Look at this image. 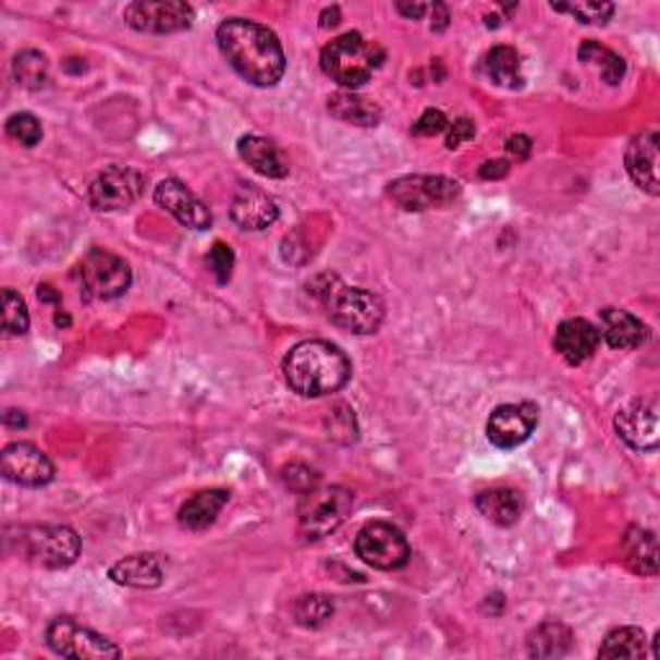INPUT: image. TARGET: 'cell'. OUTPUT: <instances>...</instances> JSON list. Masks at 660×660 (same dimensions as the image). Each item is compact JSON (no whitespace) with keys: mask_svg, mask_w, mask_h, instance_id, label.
<instances>
[{"mask_svg":"<svg viewBox=\"0 0 660 660\" xmlns=\"http://www.w3.org/2000/svg\"><path fill=\"white\" fill-rule=\"evenodd\" d=\"M217 45L230 68L250 86L271 88L284 78L286 58L282 41L269 26L248 19H228L217 26Z\"/></svg>","mask_w":660,"mask_h":660,"instance_id":"1","label":"cell"},{"mask_svg":"<svg viewBox=\"0 0 660 660\" xmlns=\"http://www.w3.org/2000/svg\"><path fill=\"white\" fill-rule=\"evenodd\" d=\"M286 384L302 398H326L351 379V362L328 341H302L284 356Z\"/></svg>","mask_w":660,"mask_h":660,"instance_id":"2","label":"cell"},{"mask_svg":"<svg viewBox=\"0 0 660 660\" xmlns=\"http://www.w3.org/2000/svg\"><path fill=\"white\" fill-rule=\"evenodd\" d=\"M318 297L328 318L354 335L377 333L384 320V305L377 294L362 290V286L343 284L339 277H322Z\"/></svg>","mask_w":660,"mask_h":660,"instance_id":"3","label":"cell"},{"mask_svg":"<svg viewBox=\"0 0 660 660\" xmlns=\"http://www.w3.org/2000/svg\"><path fill=\"white\" fill-rule=\"evenodd\" d=\"M384 49L377 41L364 39L362 34L349 32L343 37L333 39L322 47L320 68L326 70L328 78H333L339 86L354 90L371 81V75L382 68Z\"/></svg>","mask_w":660,"mask_h":660,"instance_id":"4","label":"cell"},{"mask_svg":"<svg viewBox=\"0 0 660 660\" xmlns=\"http://www.w3.org/2000/svg\"><path fill=\"white\" fill-rule=\"evenodd\" d=\"M19 545L21 558L41 567H70L81 554V537L70 526H24L19 537H9Z\"/></svg>","mask_w":660,"mask_h":660,"instance_id":"5","label":"cell"},{"mask_svg":"<svg viewBox=\"0 0 660 660\" xmlns=\"http://www.w3.org/2000/svg\"><path fill=\"white\" fill-rule=\"evenodd\" d=\"M351 505H354V496L341 486L310 490V493L302 496L300 503V535L305 539L333 535L349 518Z\"/></svg>","mask_w":660,"mask_h":660,"instance_id":"6","label":"cell"},{"mask_svg":"<svg viewBox=\"0 0 660 660\" xmlns=\"http://www.w3.org/2000/svg\"><path fill=\"white\" fill-rule=\"evenodd\" d=\"M78 282L88 300H117L130 290L132 271L117 253L94 248L78 264Z\"/></svg>","mask_w":660,"mask_h":660,"instance_id":"7","label":"cell"},{"mask_svg":"<svg viewBox=\"0 0 660 660\" xmlns=\"http://www.w3.org/2000/svg\"><path fill=\"white\" fill-rule=\"evenodd\" d=\"M390 199L405 212H426V209L449 207L460 199V181L447 175H403L388 186Z\"/></svg>","mask_w":660,"mask_h":660,"instance_id":"8","label":"cell"},{"mask_svg":"<svg viewBox=\"0 0 660 660\" xmlns=\"http://www.w3.org/2000/svg\"><path fill=\"white\" fill-rule=\"evenodd\" d=\"M47 645L62 658L73 660H107L122 658V648L109 640V637L98 635V632L83 627L70 616L52 620L47 627Z\"/></svg>","mask_w":660,"mask_h":660,"instance_id":"9","label":"cell"},{"mask_svg":"<svg viewBox=\"0 0 660 660\" xmlns=\"http://www.w3.org/2000/svg\"><path fill=\"white\" fill-rule=\"evenodd\" d=\"M356 554L377 571H400L408 565L411 545L398 526L388 522L364 524L356 535Z\"/></svg>","mask_w":660,"mask_h":660,"instance_id":"10","label":"cell"},{"mask_svg":"<svg viewBox=\"0 0 660 660\" xmlns=\"http://www.w3.org/2000/svg\"><path fill=\"white\" fill-rule=\"evenodd\" d=\"M145 188V175L126 166H111L90 181L88 201L98 212H119L135 205Z\"/></svg>","mask_w":660,"mask_h":660,"instance_id":"11","label":"cell"},{"mask_svg":"<svg viewBox=\"0 0 660 660\" xmlns=\"http://www.w3.org/2000/svg\"><path fill=\"white\" fill-rule=\"evenodd\" d=\"M124 21L135 32L175 34L192 26L194 9L181 0H137L124 9Z\"/></svg>","mask_w":660,"mask_h":660,"instance_id":"12","label":"cell"},{"mask_svg":"<svg viewBox=\"0 0 660 660\" xmlns=\"http://www.w3.org/2000/svg\"><path fill=\"white\" fill-rule=\"evenodd\" d=\"M0 467H3L5 480L21 488H41L54 477V465L49 456L29 441H13L5 447Z\"/></svg>","mask_w":660,"mask_h":660,"instance_id":"13","label":"cell"},{"mask_svg":"<svg viewBox=\"0 0 660 660\" xmlns=\"http://www.w3.org/2000/svg\"><path fill=\"white\" fill-rule=\"evenodd\" d=\"M614 428L620 439L635 452H656L660 441V420L656 400L640 398L616 413Z\"/></svg>","mask_w":660,"mask_h":660,"instance_id":"14","label":"cell"},{"mask_svg":"<svg viewBox=\"0 0 660 660\" xmlns=\"http://www.w3.org/2000/svg\"><path fill=\"white\" fill-rule=\"evenodd\" d=\"M539 408L535 403H505L490 413L488 441L498 449H516L535 433Z\"/></svg>","mask_w":660,"mask_h":660,"instance_id":"15","label":"cell"},{"mask_svg":"<svg viewBox=\"0 0 660 660\" xmlns=\"http://www.w3.org/2000/svg\"><path fill=\"white\" fill-rule=\"evenodd\" d=\"M156 205L163 207L188 230H207L212 224V212L205 201L196 196L179 179H166L156 186Z\"/></svg>","mask_w":660,"mask_h":660,"instance_id":"16","label":"cell"},{"mask_svg":"<svg viewBox=\"0 0 660 660\" xmlns=\"http://www.w3.org/2000/svg\"><path fill=\"white\" fill-rule=\"evenodd\" d=\"M230 217H233V222L241 230H253V233H258V230L271 228V224L279 220V207L277 201H273V196L266 194L264 188L243 184L233 196Z\"/></svg>","mask_w":660,"mask_h":660,"instance_id":"17","label":"cell"},{"mask_svg":"<svg viewBox=\"0 0 660 660\" xmlns=\"http://www.w3.org/2000/svg\"><path fill=\"white\" fill-rule=\"evenodd\" d=\"M624 166H627L630 179L635 181L643 192L650 196L660 194L658 184V132L643 130L640 135L630 139L627 152H624Z\"/></svg>","mask_w":660,"mask_h":660,"instance_id":"18","label":"cell"},{"mask_svg":"<svg viewBox=\"0 0 660 660\" xmlns=\"http://www.w3.org/2000/svg\"><path fill=\"white\" fill-rule=\"evenodd\" d=\"M599 328L586 318H567L560 322L558 333H554V351H558L567 364H573V367L591 359L596 351H599Z\"/></svg>","mask_w":660,"mask_h":660,"instance_id":"19","label":"cell"},{"mask_svg":"<svg viewBox=\"0 0 660 660\" xmlns=\"http://www.w3.org/2000/svg\"><path fill=\"white\" fill-rule=\"evenodd\" d=\"M599 333L603 335V341H607L609 346L620 351L637 349L648 341V328H645V322L627 310H616V307L601 310Z\"/></svg>","mask_w":660,"mask_h":660,"instance_id":"20","label":"cell"},{"mask_svg":"<svg viewBox=\"0 0 660 660\" xmlns=\"http://www.w3.org/2000/svg\"><path fill=\"white\" fill-rule=\"evenodd\" d=\"M109 578L130 588H158L163 583V563L158 554H130L111 565Z\"/></svg>","mask_w":660,"mask_h":660,"instance_id":"21","label":"cell"},{"mask_svg":"<svg viewBox=\"0 0 660 660\" xmlns=\"http://www.w3.org/2000/svg\"><path fill=\"white\" fill-rule=\"evenodd\" d=\"M237 152H241V158L253 168V171L266 175V179H284V175L290 173V166H286L279 147L269 143L266 137L258 135L241 137L237 139Z\"/></svg>","mask_w":660,"mask_h":660,"instance_id":"22","label":"cell"},{"mask_svg":"<svg viewBox=\"0 0 660 660\" xmlns=\"http://www.w3.org/2000/svg\"><path fill=\"white\" fill-rule=\"evenodd\" d=\"M228 501H230L228 490L220 488L201 490V493L192 496L184 505H181L179 522L181 526H186V529L192 531H205L207 526L215 524V518L220 516V511L228 505Z\"/></svg>","mask_w":660,"mask_h":660,"instance_id":"23","label":"cell"},{"mask_svg":"<svg viewBox=\"0 0 660 660\" xmlns=\"http://www.w3.org/2000/svg\"><path fill=\"white\" fill-rule=\"evenodd\" d=\"M573 648V632L563 622H542L537 630L529 632L526 652L531 658H563Z\"/></svg>","mask_w":660,"mask_h":660,"instance_id":"24","label":"cell"},{"mask_svg":"<svg viewBox=\"0 0 660 660\" xmlns=\"http://www.w3.org/2000/svg\"><path fill=\"white\" fill-rule=\"evenodd\" d=\"M475 505H477V511H480V514L496 526L516 524L518 516H522V511H524L522 496H518L516 490H509V488L482 490V493L475 498Z\"/></svg>","mask_w":660,"mask_h":660,"instance_id":"25","label":"cell"},{"mask_svg":"<svg viewBox=\"0 0 660 660\" xmlns=\"http://www.w3.org/2000/svg\"><path fill=\"white\" fill-rule=\"evenodd\" d=\"M328 111L335 119L346 124H356V126H377L379 119H382V111L375 101L364 98L354 90H339L328 98Z\"/></svg>","mask_w":660,"mask_h":660,"instance_id":"26","label":"cell"},{"mask_svg":"<svg viewBox=\"0 0 660 660\" xmlns=\"http://www.w3.org/2000/svg\"><path fill=\"white\" fill-rule=\"evenodd\" d=\"M624 550V560H627L630 571L640 573V575H656L658 573V542L656 535L643 526H632V529L624 535L622 542Z\"/></svg>","mask_w":660,"mask_h":660,"instance_id":"27","label":"cell"},{"mask_svg":"<svg viewBox=\"0 0 660 660\" xmlns=\"http://www.w3.org/2000/svg\"><path fill=\"white\" fill-rule=\"evenodd\" d=\"M488 78L501 88H522V60L518 52L509 45H498L486 54Z\"/></svg>","mask_w":660,"mask_h":660,"instance_id":"28","label":"cell"},{"mask_svg":"<svg viewBox=\"0 0 660 660\" xmlns=\"http://www.w3.org/2000/svg\"><path fill=\"white\" fill-rule=\"evenodd\" d=\"M578 58L583 62H591L601 70V78L609 83V86H616L624 78V73H627V62H624L620 54L614 52V49L599 45V41L588 39L583 41L578 49Z\"/></svg>","mask_w":660,"mask_h":660,"instance_id":"29","label":"cell"},{"mask_svg":"<svg viewBox=\"0 0 660 660\" xmlns=\"http://www.w3.org/2000/svg\"><path fill=\"white\" fill-rule=\"evenodd\" d=\"M645 643L648 640L640 627H616L603 637L599 658H643Z\"/></svg>","mask_w":660,"mask_h":660,"instance_id":"30","label":"cell"},{"mask_svg":"<svg viewBox=\"0 0 660 660\" xmlns=\"http://www.w3.org/2000/svg\"><path fill=\"white\" fill-rule=\"evenodd\" d=\"M13 78L21 88L39 90L49 81V62L37 49H24L13 58Z\"/></svg>","mask_w":660,"mask_h":660,"instance_id":"31","label":"cell"},{"mask_svg":"<svg viewBox=\"0 0 660 660\" xmlns=\"http://www.w3.org/2000/svg\"><path fill=\"white\" fill-rule=\"evenodd\" d=\"M335 607L333 601H330V596L326 594H307L300 596L297 601H294V622L300 624V627L307 630H318L322 624L330 622V616H333Z\"/></svg>","mask_w":660,"mask_h":660,"instance_id":"32","label":"cell"},{"mask_svg":"<svg viewBox=\"0 0 660 660\" xmlns=\"http://www.w3.org/2000/svg\"><path fill=\"white\" fill-rule=\"evenodd\" d=\"M29 330V310L21 294L13 290H3V333L9 335H24Z\"/></svg>","mask_w":660,"mask_h":660,"instance_id":"33","label":"cell"},{"mask_svg":"<svg viewBox=\"0 0 660 660\" xmlns=\"http://www.w3.org/2000/svg\"><path fill=\"white\" fill-rule=\"evenodd\" d=\"M5 132H9L11 139H16V143L24 147H34L41 143V122L34 114H26V111H19V114L9 117Z\"/></svg>","mask_w":660,"mask_h":660,"instance_id":"34","label":"cell"},{"mask_svg":"<svg viewBox=\"0 0 660 660\" xmlns=\"http://www.w3.org/2000/svg\"><path fill=\"white\" fill-rule=\"evenodd\" d=\"M552 9L571 13L580 24H607L614 16L612 3H552Z\"/></svg>","mask_w":660,"mask_h":660,"instance_id":"35","label":"cell"},{"mask_svg":"<svg viewBox=\"0 0 660 660\" xmlns=\"http://www.w3.org/2000/svg\"><path fill=\"white\" fill-rule=\"evenodd\" d=\"M207 266H209V271L215 273L217 282L228 284L230 277H233V266H235V256H233V250H230V245L217 241L212 248H209Z\"/></svg>","mask_w":660,"mask_h":660,"instance_id":"36","label":"cell"},{"mask_svg":"<svg viewBox=\"0 0 660 660\" xmlns=\"http://www.w3.org/2000/svg\"><path fill=\"white\" fill-rule=\"evenodd\" d=\"M284 482L292 490H297V493L305 496V493H310V490L318 488L320 477H318V473H313V469L305 465H290L284 469Z\"/></svg>","mask_w":660,"mask_h":660,"instance_id":"37","label":"cell"},{"mask_svg":"<svg viewBox=\"0 0 660 660\" xmlns=\"http://www.w3.org/2000/svg\"><path fill=\"white\" fill-rule=\"evenodd\" d=\"M447 117L444 111L439 109H426L424 114H420V119L416 124H413V135H420V137H433V135H441V132H447Z\"/></svg>","mask_w":660,"mask_h":660,"instance_id":"38","label":"cell"},{"mask_svg":"<svg viewBox=\"0 0 660 660\" xmlns=\"http://www.w3.org/2000/svg\"><path fill=\"white\" fill-rule=\"evenodd\" d=\"M447 147L449 150H454V147H460L462 143H467V139L475 137V124L469 122V119H456L447 126Z\"/></svg>","mask_w":660,"mask_h":660,"instance_id":"39","label":"cell"},{"mask_svg":"<svg viewBox=\"0 0 660 660\" xmlns=\"http://www.w3.org/2000/svg\"><path fill=\"white\" fill-rule=\"evenodd\" d=\"M505 152H509L511 158L516 160H526L531 156V139L526 137V135H514V137H509V143H505Z\"/></svg>","mask_w":660,"mask_h":660,"instance_id":"40","label":"cell"},{"mask_svg":"<svg viewBox=\"0 0 660 660\" xmlns=\"http://www.w3.org/2000/svg\"><path fill=\"white\" fill-rule=\"evenodd\" d=\"M509 168H511L509 160H488V163L480 168V175H482V179H490V181L503 179V175L509 173Z\"/></svg>","mask_w":660,"mask_h":660,"instance_id":"41","label":"cell"},{"mask_svg":"<svg viewBox=\"0 0 660 660\" xmlns=\"http://www.w3.org/2000/svg\"><path fill=\"white\" fill-rule=\"evenodd\" d=\"M428 11H431V29H437V32H444L447 26H449V9L444 3H433V5H428Z\"/></svg>","mask_w":660,"mask_h":660,"instance_id":"42","label":"cell"},{"mask_svg":"<svg viewBox=\"0 0 660 660\" xmlns=\"http://www.w3.org/2000/svg\"><path fill=\"white\" fill-rule=\"evenodd\" d=\"M395 9L403 13V16H408V19H420L424 16V13L428 11V5H424V3H413V5H408V3H398Z\"/></svg>","mask_w":660,"mask_h":660,"instance_id":"43","label":"cell"},{"mask_svg":"<svg viewBox=\"0 0 660 660\" xmlns=\"http://www.w3.org/2000/svg\"><path fill=\"white\" fill-rule=\"evenodd\" d=\"M339 24V9H330L322 13V26H335Z\"/></svg>","mask_w":660,"mask_h":660,"instance_id":"44","label":"cell"}]
</instances>
